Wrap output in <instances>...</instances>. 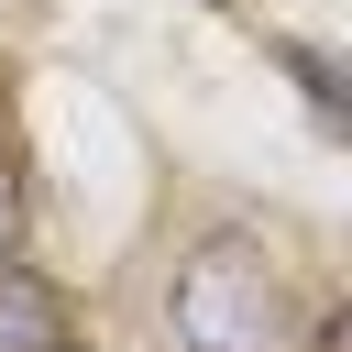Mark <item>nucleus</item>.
<instances>
[{"label":"nucleus","mask_w":352,"mask_h":352,"mask_svg":"<svg viewBox=\"0 0 352 352\" xmlns=\"http://www.w3.org/2000/svg\"><path fill=\"white\" fill-rule=\"evenodd\" d=\"M0 352H77L66 297H55L33 264H11V253H0Z\"/></svg>","instance_id":"f03ea898"},{"label":"nucleus","mask_w":352,"mask_h":352,"mask_svg":"<svg viewBox=\"0 0 352 352\" xmlns=\"http://www.w3.org/2000/svg\"><path fill=\"white\" fill-rule=\"evenodd\" d=\"M275 55L297 66V88H308V110H319V121H341V99H352V88H341V66H330L319 44H275Z\"/></svg>","instance_id":"7ed1b4c3"},{"label":"nucleus","mask_w":352,"mask_h":352,"mask_svg":"<svg viewBox=\"0 0 352 352\" xmlns=\"http://www.w3.org/2000/svg\"><path fill=\"white\" fill-rule=\"evenodd\" d=\"M176 352H297V308H286V264L242 231H209L176 286H165Z\"/></svg>","instance_id":"f257e3e1"},{"label":"nucleus","mask_w":352,"mask_h":352,"mask_svg":"<svg viewBox=\"0 0 352 352\" xmlns=\"http://www.w3.org/2000/svg\"><path fill=\"white\" fill-rule=\"evenodd\" d=\"M319 352H352V319H319Z\"/></svg>","instance_id":"39448f33"},{"label":"nucleus","mask_w":352,"mask_h":352,"mask_svg":"<svg viewBox=\"0 0 352 352\" xmlns=\"http://www.w3.org/2000/svg\"><path fill=\"white\" fill-rule=\"evenodd\" d=\"M11 220H22V198H11V165H0V253H11Z\"/></svg>","instance_id":"20e7f679"}]
</instances>
